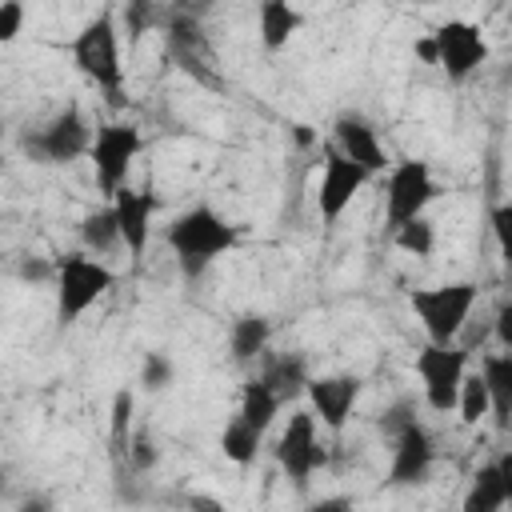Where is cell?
<instances>
[{"label":"cell","instance_id":"36","mask_svg":"<svg viewBox=\"0 0 512 512\" xmlns=\"http://www.w3.org/2000/svg\"><path fill=\"white\" fill-rule=\"evenodd\" d=\"M212 8V0H172V12H184V16H204Z\"/></svg>","mask_w":512,"mask_h":512},{"label":"cell","instance_id":"24","mask_svg":"<svg viewBox=\"0 0 512 512\" xmlns=\"http://www.w3.org/2000/svg\"><path fill=\"white\" fill-rule=\"evenodd\" d=\"M260 444H264V432L252 428L244 416H232V420L224 424V432H220V452H224V460H232L236 468H248V464L260 456Z\"/></svg>","mask_w":512,"mask_h":512},{"label":"cell","instance_id":"18","mask_svg":"<svg viewBox=\"0 0 512 512\" xmlns=\"http://www.w3.org/2000/svg\"><path fill=\"white\" fill-rule=\"evenodd\" d=\"M300 28H304V16H300L296 4H288V0H260L256 4V32H260V44L268 52L288 48V40Z\"/></svg>","mask_w":512,"mask_h":512},{"label":"cell","instance_id":"2","mask_svg":"<svg viewBox=\"0 0 512 512\" xmlns=\"http://www.w3.org/2000/svg\"><path fill=\"white\" fill-rule=\"evenodd\" d=\"M76 72L96 84L112 104H124V64H120V32L112 12H96L68 44Z\"/></svg>","mask_w":512,"mask_h":512},{"label":"cell","instance_id":"37","mask_svg":"<svg viewBox=\"0 0 512 512\" xmlns=\"http://www.w3.org/2000/svg\"><path fill=\"white\" fill-rule=\"evenodd\" d=\"M412 52H416L424 64H436V44H432V32H428V36H420V40L412 44Z\"/></svg>","mask_w":512,"mask_h":512},{"label":"cell","instance_id":"40","mask_svg":"<svg viewBox=\"0 0 512 512\" xmlns=\"http://www.w3.org/2000/svg\"><path fill=\"white\" fill-rule=\"evenodd\" d=\"M404 4H436V0H404Z\"/></svg>","mask_w":512,"mask_h":512},{"label":"cell","instance_id":"30","mask_svg":"<svg viewBox=\"0 0 512 512\" xmlns=\"http://www.w3.org/2000/svg\"><path fill=\"white\" fill-rule=\"evenodd\" d=\"M16 280H24V284H52V280H56V260L24 256V260L16 264Z\"/></svg>","mask_w":512,"mask_h":512},{"label":"cell","instance_id":"7","mask_svg":"<svg viewBox=\"0 0 512 512\" xmlns=\"http://www.w3.org/2000/svg\"><path fill=\"white\" fill-rule=\"evenodd\" d=\"M420 384H424V400L432 412H452L456 408V392H460V380L468 372V352L452 344H424L412 360Z\"/></svg>","mask_w":512,"mask_h":512},{"label":"cell","instance_id":"4","mask_svg":"<svg viewBox=\"0 0 512 512\" xmlns=\"http://www.w3.org/2000/svg\"><path fill=\"white\" fill-rule=\"evenodd\" d=\"M480 288L472 280H452V284H428V288H412L408 308L420 320L424 336L432 344H452L476 304Z\"/></svg>","mask_w":512,"mask_h":512},{"label":"cell","instance_id":"32","mask_svg":"<svg viewBox=\"0 0 512 512\" xmlns=\"http://www.w3.org/2000/svg\"><path fill=\"white\" fill-rule=\"evenodd\" d=\"M412 420H416V404H412V400H396V404L380 416V432H384V436H396V432H400L404 424H412Z\"/></svg>","mask_w":512,"mask_h":512},{"label":"cell","instance_id":"9","mask_svg":"<svg viewBox=\"0 0 512 512\" xmlns=\"http://www.w3.org/2000/svg\"><path fill=\"white\" fill-rule=\"evenodd\" d=\"M432 44H436V68L448 80H468L484 60H488V40L472 20H444L432 28Z\"/></svg>","mask_w":512,"mask_h":512},{"label":"cell","instance_id":"14","mask_svg":"<svg viewBox=\"0 0 512 512\" xmlns=\"http://www.w3.org/2000/svg\"><path fill=\"white\" fill-rule=\"evenodd\" d=\"M164 36H168V52L180 60V68H184L188 76H196V80L208 84V88H220V84H224V80L216 76V68H212V48H208V36H204V28H200L196 16L172 12Z\"/></svg>","mask_w":512,"mask_h":512},{"label":"cell","instance_id":"21","mask_svg":"<svg viewBox=\"0 0 512 512\" xmlns=\"http://www.w3.org/2000/svg\"><path fill=\"white\" fill-rule=\"evenodd\" d=\"M484 388H488V412L504 428L512 416V352H488L480 364Z\"/></svg>","mask_w":512,"mask_h":512},{"label":"cell","instance_id":"12","mask_svg":"<svg viewBox=\"0 0 512 512\" xmlns=\"http://www.w3.org/2000/svg\"><path fill=\"white\" fill-rule=\"evenodd\" d=\"M364 392V380L352 372H332V376H308L304 396H308V412L316 416V424H324L328 432H344L356 400Z\"/></svg>","mask_w":512,"mask_h":512},{"label":"cell","instance_id":"39","mask_svg":"<svg viewBox=\"0 0 512 512\" xmlns=\"http://www.w3.org/2000/svg\"><path fill=\"white\" fill-rule=\"evenodd\" d=\"M4 480H8V472H4V464H0V488H4Z\"/></svg>","mask_w":512,"mask_h":512},{"label":"cell","instance_id":"20","mask_svg":"<svg viewBox=\"0 0 512 512\" xmlns=\"http://www.w3.org/2000/svg\"><path fill=\"white\" fill-rule=\"evenodd\" d=\"M272 392H276V400L280 404H288V400H296V396H304V384H308V364H304V356H296V352H284V356H264V368L256 372Z\"/></svg>","mask_w":512,"mask_h":512},{"label":"cell","instance_id":"23","mask_svg":"<svg viewBox=\"0 0 512 512\" xmlns=\"http://www.w3.org/2000/svg\"><path fill=\"white\" fill-rule=\"evenodd\" d=\"M280 400H276V392L260 380V376H252V380H244V388H240V412L236 416H244L252 428H260V432H268L272 428V420L280 416Z\"/></svg>","mask_w":512,"mask_h":512},{"label":"cell","instance_id":"38","mask_svg":"<svg viewBox=\"0 0 512 512\" xmlns=\"http://www.w3.org/2000/svg\"><path fill=\"white\" fill-rule=\"evenodd\" d=\"M292 136H296V144H312V140H316V136L308 132V124H296V128H292Z\"/></svg>","mask_w":512,"mask_h":512},{"label":"cell","instance_id":"29","mask_svg":"<svg viewBox=\"0 0 512 512\" xmlns=\"http://www.w3.org/2000/svg\"><path fill=\"white\" fill-rule=\"evenodd\" d=\"M124 460L132 472H152L156 460H160V448L152 444V432L148 428H136L128 432V444H124Z\"/></svg>","mask_w":512,"mask_h":512},{"label":"cell","instance_id":"1","mask_svg":"<svg viewBox=\"0 0 512 512\" xmlns=\"http://www.w3.org/2000/svg\"><path fill=\"white\" fill-rule=\"evenodd\" d=\"M240 244V232L232 220H224L212 204H192L168 224V248L188 280L204 276L224 252Z\"/></svg>","mask_w":512,"mask_h":512},{"label":"cell","instance_id":"26","mask_svg":"<svg viewBox=\"0 0 512 512\" xmlns=\"http://www.w3.org/2000/svg\"><path fill=\"white\" fill-rule=\"evenodd\" d=\"M132 412H136V392L132 388H116L112 392V408H108V440H112L116 456H124V444H128V432H132Z\"/></svg>","mask_w":512,"mask_h":512},{"label":"cell","instance_id":"25","mask_svg":"<svg viewBox=\"0 0 512 512\" xmlns=\"http://www.w3.org/2000/svg\"><path fill=\"white\" fill-rule=\"evenodd\" d=\"M392 240H396V248L408 252V256H432V248H436V228H432L428 216H412V220H404V224L392 228Z\"/></svg>","mask_w":512,"mask_h":512},{"label":"cell","instance_id":"3","mask_svg":"<svg viewBox=\"0 0 512 512\" xmlns=\"http://www.w3.org/2000/svg\"><path fill=\"white\" fill-rule=\"evenodd\" d=\"M116 284L112 268L100 260V256H88V252H68L56 260V324L68 328L76 324L100 296H108V288Z\"/></svg>","mask_w":512,"mask_h":512},{"label":"cell","instance_id":"15","mask_svg":"<svg viewBox=\"0 0 512 512\" xmlns=\"http://www.w3.org/2000/svg\"><path fill=\"white\" fill-rule=\"evenodd\" d=\"M156 204H160V200H156L148 188L120 184V188L112 192V212H116V228H120V248H128L132 260H140L144 248H148Z\"/></svg>","mask_w":512,"mask_h":512},{"label":"cell","instance_id":"34","mask_svg":"<svg viewBox=\"0 0 512 512\" xmlns=\"http://www.w3.org/2000/svg\"><path fill=\"white\" fill-rule=\"evenodd\" d=\"M496 336H500L504 348H512V304H500V312H496Z\"/></svg>","mask_w":512,"mask_h":512},{"label":"cell","instance_id":"16","mask_svg":"<svg viewBox=\"0 0 512 512\" xmlns=\"http://www.w3.org/2000/svg\"><path fill=\"white\" fill-rule=\"evenodd\" d=\"M332 144H336L348 160H356L368 176H380V172L388 168V152H384L376 128H372L364 116H356V112L336 116V124H332Z\"/></svg>","mask_w":512,"mask_h":512},{"label":"cell","instance_id":"8","mask_svg":"<svg viewBox=\"0 0 512 512\" xmlns=\"http://www.w3.org/2000/svg\"><path fill=\"white\" fill-rule=\"evenodd\" d=\"M140 128L136 124H104L92 132V144H88V160L96 168V184L104 196H112L120 184H128V172H132V160L140 156Z\"/></svg>","mask_w":512,"mask_h":512},{"label":"cell","instance_id":"19","mask_svg":"<svg viewBox=\"0 0 512 512\" xmlns=\"http://www.w3.org/2000/svg\"><path fill=\"white\" fill-rule=\"evenodd\" d=\"M268 340H272V324H268L264 312H244V316H236L232 328H228V352H232L236 364L260 360L264 348H268Z\"/></svg>","mask_w":512,"mask_h":512},{"label":"cell","instance_id":"10","mask_svg":"<svg viewBox=\"0 0 512 512\" xmlns=\"http://www.w3.org/2000/svg\"><path fill=\"white\" fill-rule=\"evenodd\" d=\"M276 464L284 468V476L292 484H308V476L328 464V452L316 436V416L308 408H296L288 416V428L276 440Z\"/></svg>","mask_w":512,"mask_h":512},{"label":"cell","instance_id":"11","mask_svg":"<svg viewBox=\"0 0 512 512\" xmlns=\"http://www.w3.org/2000/svg\"><path fill=\"white\" fill-rule=\"evenodd\" d=\"M368 180H372V176H368L356 160H348L336 144H328V148H324V168H320V188H316L320 220H324V224H336V220L344 216V208L360 196V188H364Z\"/></svg>","mask_w":512,"mask_h":512},{"label":"cell","instance_id":"13","mask_svg":"<svg viewBox=\"0 0 512 512\" xmlns=\"http://www.w3.org/2000/svg\"><path fill=\"white\" fill-rule=\"evenodd\" d=\"M436 464V444L428 436V428L420 420L404 424L396 436H392V460H388V484L392 488H416L428 480Z\"/></svg>","mask_w":512,"mask_h":512},{"label":"cell","instance_id":"35","mask_svg":"<svg viewBox=\"0 0 512 512\" xmlns=\"http://www.w3.org/2000/svg\"><path fill=\"white\" fill-rule=\"evenodd\" d=\"M144 24H148V16H144V0H128V32H132V40L144 32Z\"/></svg>","mask_w":512,"mask_h":512},{"label":"cell","instance_id":"17","mask_svg":"<svg viewBox=\"0 0 512 512\" xmlns=\"http://www.w3.org/2000/svg\"><path fill=\"white\" fill-rule=\"evenodd\" d=\"M508 504H512V456L480 464L464 492V512H504Z\"/></svg>","mask_w":512,"mask_h":512},{"label":"cell","instance_id":"33","mask_svg":"<svg viewBox=\"0 0 512 512\" xmlns=\"http://www.w3.org/2000/svg\"><path fill=\"white\" fill-rule=\"evenodd\" d=\"M508 224H512V204H496L492 208V232H496L500 244L508 240Z\"/></svg>","mask_w":512,"mask_h":512},{"label":"cell","instance_id":"6","mask_svg":"<svg viewBox=\"0 0 512 512\" xmlns=\"http://www.w3.org/2000/svg\"><path fill=\"white\" fill-rule=\"evenodd\" d=\"M440 196V184L428 168V160H400L388 168L384 180V224L396 228L412 216H424L428 204Z\"/></svg>","mask_w":512,"mask_h":512},{"label":"cell","instance_id":"28","mask_svg":"<svg viewBox=\"0 0 512 512\" xmlns=\"http://www.w3.org/2000/svg\"><path fill=\"white\" fill-rule=\"evenodd\" d=\"M172 380H176V364H172V356L168 352H144V360H140V388L144 392H164V388H172Z\"/></svg>","mask_w":512,"mask_h":512},{"label":"cell","instance_id":"31","mask_svg":"<svg viewBox=\"0 0 512 512\" xmlns=\"http://www.w3.org/2000/svg\"><path fill=\"white\" fill-rule=\"evenodd\" d=\"M24 4L20 0H0V44H12L24 32Z\"/></svg>","mask_w":512,"mask_h":512},{"label":"cell","instance_id":"5","mask_svg":"<svg viewBox=\"0 0 512 512\" xmlns=\"http://www.w3.org/2000/svg\"><path fill=\"white\" fill-rule=\"evenodd\" d=\"M88 144H92V128L80 108H64L44 128L20 136V148L32 164H76L80 156H88Z\"/></svg>","mask_w":512,"mask_h":512},{"label":"cell","instance_id":"27","mask_svg":"<svg viewBox=\"0 0 512 512\" xmlns=\"http://www.w3.org/2000/svg\"><path fill=\"white\" fill-rule=\"evenodd\" d=\"M452 412H460L464 424H480V420L488 416V388H484V376H480V372H464Z\"/></svg>","mask_w":512,"mask_h":512},{"label":"cell","instance_id":"41","mask_svg":"<svg viewBox=\"0 0 512 512\" xmlns=\"http://www.w3.org/2000/svg\"><path fill=\"white\" fill-rule=\"evenodd\" d=\"M4 132H8V128H4V120H0V144H4Z\"/></svg>","mask_w":512,"mask_h":512},{"label":"cell","instance_id":"22","mask_svg":"<svg viewBox=\"0 0 512 512\" xmlns=\"http://www.w3.org/2000/svg\"><path fill=\"white\" fill-rule=\"evenodd\" d=\"M80 248H84L88 256H108L112 248H120V228H116L112 204L92 208V212L80 220Z\"/></svg>","mask_w":512,"mask_h":512}]
</instances>
